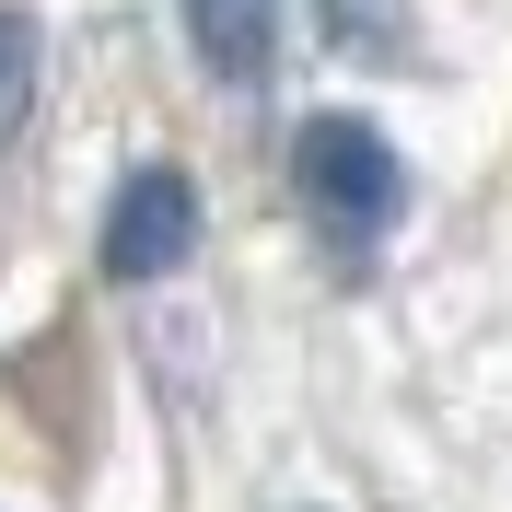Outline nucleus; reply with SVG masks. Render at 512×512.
Returning a JSON list of instances; mask_svg holds the SVG:
<instances>
[{"mask_svg": "<svg viewBox=\"0 0 512 512\" xmlns=\"http://www.w3.org/2000/svg\"><path fill=\"white\" fill-rule=\"evenodd\" d=\"M291 187H303V222L338 256H373L384 233H396V210H408V163H396V140H384L373 117H303Z\"/></svg>", "mask_w": 512, "mask_h": 512, "instance_id": "f257e3e1", "label": "nucleus"}, {"mask_svg": "<svg viewBox=\"0 0 512 512\" xmlns=\"http://www.w3.org/2000/svg\"><path fill=\"white\" fill-rule=\"evenodd\" d=\"M198 256V187L187 163H140L117 198H105V280H175Z\"/></svg>", "mask_w": 512, "mask_h": 512, "instance_id": "f03ea898", "label": "nucleus"}, {"mask_svg": "<svg viewBox=\"0 0 512 512\" xmlns=\"http://www.w3.org/2000/svg\"><path fill=\"white\" fill-rule=\"evenodd\" d=\"M187 12V47L210 82H268L280 70V0H175Z\"/></svg>", "mask_w": 512, "mask_h": 512, "instance_id": "7ed1b4c3", "label": "nucleus"}, {"mask_svg": "<svg viewBox=\"0 0 512 512\" xmlns=\"http://www.w3.org/2000/svg\"><path fill=\"white\" fill-rule=\"evenodd\" d=\"M326 12V35H338V47H350V59H408V0H315Z\"/></svg>", "mask_w": 512, "mask_h": 512, "instance_id": "20e7f679", "label": "nucleus"}, {"mask_svg": "<svg viewBox=\"0 0 512 512\" xmlns=\"http://www.w3.org/2000/svg\"><path fill=\"white\" fill-rule=\"evenodd\" d=\"M35 70H47L35 12H0V140H24V117H35Z\"/></svg>", "mask_w": 512, "mask_h": 512, "instance_id": "39448f33", "label": "nucleus"}]
</instances>
